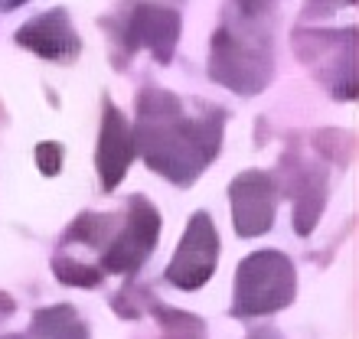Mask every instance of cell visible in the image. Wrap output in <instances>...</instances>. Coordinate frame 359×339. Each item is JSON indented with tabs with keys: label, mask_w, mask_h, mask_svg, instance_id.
Here are the masks:
<instances>
[{
	"label": "cell",
	"mask_w": 359,
	"mask_h": 339,
	"mask_svg": "<svg viewBox=\"0 0 359 339\" xmlns=\"http://www.w3.org/2000/svg\"><path fill=\"white\" fill-rule=\"evenodd\" d=\"M252 339H281V336H278V333H271V330H262V333H255Z\"/></svg>",
	"instance_id": "obj_16"
},
{
	"label": "cell",
	"mask_w": 359,
	"mask_h": 339,
	"mask_svg": "<svg viewBox=\"0 0 359 339\" xmlns=\"http://www.w3.org/2000/svg\"><path fill=\"white\" fill-rule=\"evenodd\" d=\"M177 36H180V13L170 7H161V4H151V0L134 7V13L124 23L128 49H151V53H157L161 62H167L173 56Z\"/></svg>",
	"instance_id": "obj_7"
},
{
	"label": "cell",
	"mask_w": 359,
	"mask_h": 339,
	"mask_svg": "<svg viewBox=\"0 0 359 339\" xmlns=\"http://www.w3.org/2000/svg\"><path fill=\"white\" fill-rule=\"evenodd\" d=\"M350 4H356V0H311L307 13H330V10H337V7H350Z\"/></svg>",
	"instance_id": "obj_14"
},
{
	"label": "cell",
	"mask_w": 359,
	"mask_h": 339,
	"mask_svg": "<svg viewBox=\"0 0 359 339\" xmlns=\"http://www.w3.org/2000/svg\"><path fill=\"white\" fill-rule=\"evenodd\" d=\"M59 153H62V147L59 144H39L36 147V163L43 167V173H59Z\"/></svg>",
	"instance_id": "obj_12"
},
{
	"label": "cell",
	"mask_w": 359,
	"mask_h": 339,
	"mask_svg": "<svg viewBox=\"0 0 359 339\" xmlns=\"http://www.w3.org/2000/svg\"><path fill=\"white\" fill-rule=\"evenodd\" d=\"M56 277L59 281L72 284V287H98L102 284V268H92L86 261H76V258H56Z\"/></svg>",
	"instance_id": "obj_11"
},
{
	"label": "cell",
	"mask_w": 359,
	"mask_h": 339,
	"mask_svg": "<svg viewBox=\"0 0 359 339\" xmlns=\"http://www.w3.org/2000/svg\"><path fill=\"white\" fill-rule=\"evenodd\" d=\"M232 196V219H236V232L242 238L265 235L274 226V179L262 170H248L232 183L229 189Z\"/></svg>",
	"instance_id": "obj_6"
},
{
	"label": "cell",
	"mask_w": 359,
	"mask_h": 339,
	"mask_svg": "<svg viewBox=\"0 0 359 339\" xmlns=\"http://www.w3.org/2000/svg\"><path fill=\"white\" fill-rule=\"evenodd\" d=\"M23 0H0V7H20Z\"/></svg>",
	"instance_id": "obj_17"
},
{
	"label": "cell",
	"mask_w": 359,
	"mask_h": 339,
	"mask_svg": "<svg viewBox=\"0 0 359 339\" xmlns=\"http://www.w3.org/2000/svg\"><path fill=\"white\" fill-rule=\"evenodd\" d=\"M137 151L157 173L187 186L203 173L222 141V114L199 108L187 114L180 98L167 92H147L137 104Z\"/></svg>",
	"instance_id": "obj_1"
},
{
	"label": "cell",
	"mask_w": 359,
	"mask_h": 339,
	"mask_svg": "<svg viewBox=\"0 0 359 339\" xmlns=\"http://www.w3.org/2000/svg\"><path fill=\"white\" fill-rule=\"evenodd\" d=\"M7 339H88L82 320L72 307H53V310L36 313L27 336H7Z\"/></svg>",
	"instance_id": "obj_10"
},
{
	"label": "cell",
	"mask_w": 359,
	"mask_h": 339,
	"mask_svg": "<svg viewBox=\"0 0 359 339\" xmlns=\"http://www.w3.org/2000/svg\"><path fill=\"white\" fill-rule=\"evenodd\" d=\"M219 258V235L212 228V219L206 212L193 216L187 235L180 242L177 254H173L170 268H167V281L180 291H196L212 277Z\"/></svg>",
	"instance_id": "obj_5"
},
{
	"label": "cell",
	"mask_w": 359,
	"mask_h": 339,
	"mask_svg": "<svg viewBox=\"0 0 359 339\" xmlns=\"http://www.w3.org/2000/svg\"><path fill=\"white\" fill-rule=\"evenodd\" d=\"M17 43L20 46H27V49H33L36 56L53 59V62H72L76 53L82 49L76 29H72V23H69L66 10H49V13H43V17L29 20L27 27L17 33Z\"/></svg>",
	"instance_id": "obj_8"
},
{
	"label": "cell",
	"mask_w": 359,
	"mask_h": 339,
	"mask_svg": "<svg viewBox=\"0 0 359 339\" xmlns=\"http://www.w3.org/2000/svg\"><path fill=\"white\" fill-rule=\"evenodd\" d=\"M10 313H13V300H10L7 293H0V323L7 320Z\"/></svg>",
	"instance_id": "obj_15"
},
{
	"label": "cell",
	"mask_w": 359,
	"mask_h": 339,
	"mask_svg": "<svg viewBox=\"0 0 359 339\" xmlns=\"http://www.w3.org/2000/svg\"><path fill=\"white\" fill-rule=\"evenodd\" d=\"M157 235H161V216H157V209L144 196H134L131 209L124 216V226L114 228L111 242H108V248L102 254V271L134 274L144 264V258L154 251Z\"/></svg>",
	"instance_id": "obj_4"
},
{
	"label": "cell",
	"mask_w": 359,
	"mask_h": 339,
	"mask_svg": "<svg viewBox=\"0 0 359 339\" xmlns=\"http://www.w3.org/2000/svg\"><path fill=\"white\" fill-rule=\"evenodd\" d=\"M271 43L262 27H222L212 39L209 72L222 85H229L238 95L262 92L271 78Z\"/></svg>",
	"instance_id": "obj_2"
},
{
	"label": "cell",
	"mask_w": 359,
	"mask_h": 339,
	"mask_svg": "<svg viewBox=\"0 0 359 339\" xmlns=\"http://www.w3.org/2000/svg\"><path fill=\"white\" fill-rule=\"evenodd\" d=\"M294 300V264L281 251H258L236 274V317H262Z\"/></svg>",
	"instance_id": "obj_3"
},
{
	"label": "cell",
	"mask_w": 359,
	"mask_h": 339,
	"mask_svg": "<svg viewBox=\"0 0 359 339\" xmlns=\"http://www.w3.org/2000/svg\"><path fill=\"white\" fill-rule=\"evenodd\" d=\"M131 157H134V131L128 127L124 114L114 104H104V124H102V137H98V173H102L104 189H114L121 183Z\"/></svg>",
	"instance_id": "obj_9"
},
{
	"label": "cell",
	"mask_w": 359,
	"mask_h": 339,
	"mask_svg": "<svg viewBox=\"0 0 359 339\" xmlns=\"http://www.w3.org/2000/svg\"><path fill=\"white\" fill-rule=\"evenodd\" d=\"M278 0H238V10L245 20H262Z\"/></svg>",
	"instance_id": "obj_13"
}]
</instances>
